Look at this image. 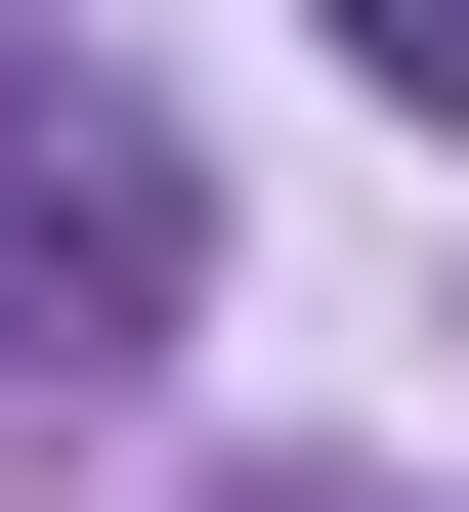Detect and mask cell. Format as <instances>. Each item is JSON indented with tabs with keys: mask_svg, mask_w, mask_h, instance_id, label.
Returning a JSON list of instances; mask_svg holds the SVG:
<instances>
[{
	"mask_svg": "<svg viewBox=\"0 0 469 512\" xmlns=\"http://www.w3.org/2000/svg\"><path fill=\"white\" fill-rule=\"evenodd\" d=\"M171 299H214V214H171V128H128V86H0V384H128Z\"/></svg>",
	"mask_w": 469,
	"mask_h": 512,
	"instance_id": "6da1fadb",
	"label": "cell"
},
{
	"mask_svg": "<svg viewBox=\"0 0 469 512\" xmlns=\"http://www.w3.org/2000/svg\"><path fill=\"white\" fill-rule=\"evenodd\" d=\"M299 43H342V86H384V128H469V0H299Z\"/></svg>",
	"mask_w": 469,
	"mask_h": 512,
	"instance_id": "7a4b0ae2",
	"label": "cell"
}]
</instances>
